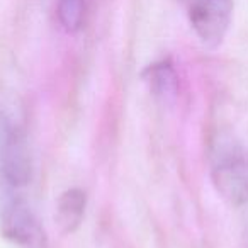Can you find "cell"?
<instances>
[{
  "label": "cell",
  "instance_id": "cell-1",
  "mask_svg": "<svg viewBox=\"0 0 248 248\" xmlns=\"http://www.w3.org/2000/svg\"><path fill=\"white\" fill-rule=\"evenodd\" d=\"M211 180L228 204H248V150L236 143L221 145L213 155Z\"/></svg>",
  "mask_w": 248,
  "mask_h": 248
},
{
  "label": "cell",
  "instance_id": "cell-2",
  "mask_svg": "<svg viewBox=\"0 0 248 248\" xmlns=\"http://www.w3.org/2000/svg\"><path fill=\"white\" fill-rule=\"evenodd\" d=\"M186 9L197 39L211 49L221 46L233 19V0H186Z\"/></svg>",
  "mask_w": 248,
  "mask_h": 248
},
{
  "label": "cell",
  "instance_id": "cell-3",
  "mask_svg": "<svg viewBox=\"0 0 248 248\" xmlns=\"http://www.w3.org/2000/svg\"><path fill=\"white\" fill-rule=\"evenodd\" d=\"M0 175L12 187H24L32 179V158L26 135L16 124L0 128Z\"/></svg>",
  "mask_w": 248,
  "mask_h": 248
},
{
  "label": "cell",
  "instance_id": "cell-4",
  "mask_svg": "<svg viewBox=\"0 0 248 248\" xmlns=\"http://www.w3.org/2000/svg\"><path fill=\"white\" fill-rule=\"evenodd\" d=\"M2 234L19 248H48L46 231L34 211L21 199L7 202L0 216Z\"/></svg>",
  "mask_w": 248,
  "mask_h": 248
},
{
  "label": "cell",
  "instance_id": "cell-5",
  "mask_svg": "<svg viewBox=\"0 0 248 248\" xmlns=\"http://www.w3.org/2000/svg\"><path fill=\"white\" fill-rule=\"evenodd\" d=\"M87 192L80 187H70L56 201L55 221L63 234H72L80 228L87 209Z\"/></svg>",
  "mask_w": 248,
  "mask_h": 248
},
{
  "label": "cell",
  "instance_id": "cell-6",
  "mask_svg": "<svg viewBox=\"0 0 248 248\" xmlns=\"http://www.w3.org/2000/svg\"><path fill=\"white\" fill-rule=\"evenodd\" d=\"M150 93L160 102H172L179 93V73L170 60H158L143 72Z\"/></svg>",
  "mask_w": 248,
  "mask_h": 248
},
{
  "label": "cell",
  "instance_id": "cell-7",
  "mask_svg": "<svg viewBox=\"0 0 248 248\" xmlns=\"http://www.w3.org/2000/svg\"><path fill=\"white\" fill-rule=\"evenodd\" d=\"M58 21L66 32H77L85 19V0H58Z\"/></svg>",
  "mask_w": 248,
  "mask_h": 248
}]
</instances>
